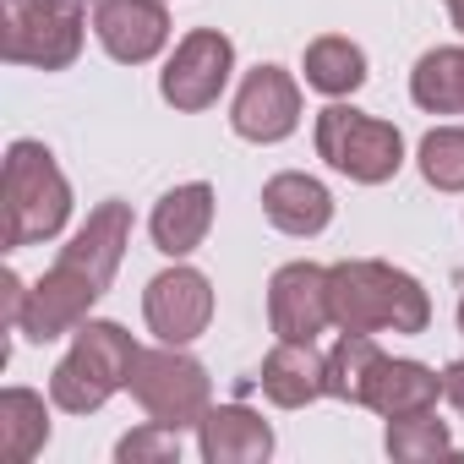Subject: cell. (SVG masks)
<instances>
[{
	"label": "cell",
	"mask_w": 464,
	"mask_h": 464,
	"mask_svg": "<svg viewBox=\"0 0 464 464\" xmlns=\"http://www.w3.org/2000/svg\"><path fill=\"white\" fill-rule=\"evenodd\" d=\"M328 306L339 334H426L431 323V295L420 290V279L377 257L334 263Z\"/></svg>",
	"instance_id": "6da1fadb"
},
{
	"label": "cell",
	"mask_w": 464,
	"mask_h": 464,
	"mask_svg": "<svg viewBox=\"0 0 464 464\" xmlns=\"http://www.w3.org/2000/svg\"><path fill=\"white\" fill-rule=\"evenodd\" d=\"M131 361H137L131 334H126L121 323L88 317V323L72 334L66 361L50 372V404L66 410V415H93V410H104V404L131 382Z\"/></svg>",
	"instance_id": "7a4b0ae2"
},
{
	"label": "cell",
	"mask_w": 464,
	"mask_h": 464,
	"mask_svg": "<svg viewBox=\"0 0 464 464\" xmlns=\"http://www.w3.org/2000/svg\"><path fill=\"white\" fill-rule=\"evenodd\" d=\"M72 218V186L55 164V153L34 137H17L6 148V246H39L55 241Z\"/></svg>",
	"instance_id": "3957f363"
},
{
	"label": "cell",
	"mask_w": 464,
	"mask_h": 464,
	"mask_svg": "<svg viewBox=\"0 0 464 464\" xmlns=\"http://www.w3.org/2000/svg\"><path fill=\"white\" fill-rule=\"evenodd\" d=\"M131 399L148 410V420L186 431L202 426V415L213 410V377L202 361H191L180 344H159V350H137L131 361Z\"/></svg>",
	"instance_id": "277c9868"
},
{
	"label": "cell",
	"mask_w": 464,
	"mask_h": 464,
	"mask_svg": "<svg viewBox=\"0 0 464 464\" xmlns=\"http://www.w3.org/2000/svg\"><path fill=\"white\" fill-rule=\"evenodd\" d=\"M82 28L77 0H0V55L12 66L66 72L82 55Z\"/></svg>",
	"instance_id": "5b68a950"
},
{
	"label": "cell",
	"mask_w": 464,
	"mask_h": 464,
	"mask_svg": "<svg viewBox=\"0 0 464 464\" xmlns=\"http://www.w3.org/2000/svg\"><path fill=\"white\" fill-rule=\"evenodd\" d=\"M317 153H323L339 175H350V180H361V186H382V180H393L399 164H404V137H399L393 121H377V115H366V110L334 99V104L317 115Z\"/></svg>",
	"instance_id": "8992f818"
},
{
	"label": "cell",
	"mask_w": 464,
	"mask_h": 464,
	"mask_svg": "<svg viewBox=\"0 0 464 464\" xmlns=\"http://www.w3.org/2000/svg\"><path fill=\"white\" fill-rule=\"evenodd\" d=\"M229 72H236V44H229L218 28H191V34L175 44V55L164 61L159 93H164V104H175L180 115H197V110L218 104Z\"/></svg>",
	"instance_id": "52a82bcc"
},
{
	"label": "cell",
	"mask_w": 464,
	"mask_h": 464,
	"mask_svg": "<svg viewBox=\"0 0 464 464\" xmlns=\"http://www.w3.org/2000/svg\"><path fill=\"white\" fill-rule=\"evenodd\" d=\"M142 317L159 334V344H191V339H202L208 323H213V285H208V274H197L186 263L153 274L148 290H142Z\"/></svg>",
	"instance_id": "ba28073f"
},
{
	"label": "cell",
	"mask_w": 464,
	"mask_h": 464,
	"mask_svg": "<svg viewBox=\"0 0 464 464\" xmlns=\"http://www.w3.org/2000/svg\"><path fill=\"white\" fill-rule=\"evenodd\" d=\"M104 295V285L99 279H88L82 268H72V263H61L55 257V268L28 290V306H23V339H34V344H50V339H61V334H77L82 323H88V312H93V301Z\"/></svg>",
	"instance_id": "9c48e42d"
},
{
	"label": "cell",
	"mask_w": 464,
	"mask_h": 464,
	"mask_svg": "<svg viewBox=\"0 0 464 464\" xmlns=\"http://www.w3.org/2000/svg\"><path fill=\"white\" fill-rule=\"evenodd\" d=\"M229 126L246 142H285L301 126V88L285 66H257L246 72L236 110H229Z\"/></svg>",
	"instance_id": "30bf717a"
},
{
	"label": "cell",
	"mask_w": 464,
	"mask_h": 464,
	"mask_svg": "<svg viewBox=\"0 0 464 464\" xmlns=\"http://www.w3.org/2000/svg\"><path fill=\"white\" fill-rule=\"evenodd\" d=\"M268 323H274L279 339L317 344V334L334 323V306H328V268H317V263H285V268L268 279Z\"/></svg>",
	"instance_id": "8fae6325"
},
{
	"label": "cell",
	"mask_w": 464,
	"mask_h": 464,
	"mask_svg": "<svg viewBox=\"0 0 464 464\" xmlns=\"http://www.w3.org/2000/svg\"><path fill=\"white\" fill-rule=\"evenodd\" d=\"M93 34H99L110 61L142 66L169 44V12H164V0H99Z\"/></svg>",
	"instance_id": "7c38bea8"
},
{
	"label": "cell",
	"mask_w": 464,
	"mask_h": 464,
	"mask_svg": "<svg viewBox=\"0 0 464 464\" xmlns=\"http://www.w3.org/2000/svg\"><path fill=\"white\" fill-rule=\"evenodd\" d=\"M197 453L208 464H263L274 453V426L246 404H213L197 426Z\"/></svg>",
	"instance_id": "4fadbf2b"
},
{
	"label": "cell",
	"mask_w": 464,
	"mask_h": 464,
	"mask_svg": "<svg viewBox=\"0 0 464 464\" xmlns=\"http://www.w3.org/2000/svg\"><path fill=\"white\" fill-rule=\"evenodd\" d=\"M268 404L279 410H306L328 393V355H317V344H301V339H279L268 355H263V372H257Z\"/></svg>",
	"instance_id": "5bb4252c"
},
{
	"label": "cell",
	"mask_w": 464,
	"mask_h": 464,
	"mask_svg": "<svg viewBox=\"0 0 464 464\" xmlns=\"http://www.w3.org/2000/svg\"><path fill=\"white\" fill-rule=\"evenodd\" d=\"M126 246H131V208L126 202H99L93 213H88V224L72 236V246L61 252V263H72V268H82L88 279H99L104 290H110V279L121 274V257H126Z\"/></svg>",
	"instance_id": "9a60e30c"
},
{
	"label": "cell",
	"mask_w": 464,
	"mask_h": 464,
	"mask_svg": "<svg viewBox=\"0 0 464 464\" xmlns=\"http://www.w3.org/2000/svg\"><path fill=\"white\" fill-rule=\"evenodd\" d=\"M148 229H153V246H159L164 257L197 252V246L208 241V229H213V186H208V180H186V186L164 191V197L153 202Z\"/></svg>",
	"instance_id": "2e32d148"
},
{
	"label": "cell",
	"mask_w": 464,
	"mask_h": 464,
	"mask_svg": "<svg viewBox=\"0 0 464 464\" xmlns=\"http://www.w3.org/2000/svg\"><path fill=\"white\" fill-rule=\"evenodd\" d=\"M263 213L274 229L285 236H323L328 218H334V197L317 175H301V169H285L263 186Z\"/></svg>",
	"instance_id": "e0dca14e"
},
{
	"label": "cell",
	"mask_w": 464,
	"mask_h": 464,
	"mask_svg": "<svg viewBox=\"0 0 464 464\" xmlns=\"http://www.w3.org/2000/svg\"><path fill=\"white\" fill-rule=\"evenodd\" d=\"M442 399V377L420 361H388L377 366L372 388H366V410H377L382 420H399V415H420V410H437Z\"/></svg>",
	"instance_id": "ac0fdd59"
},
{
	"label": "cell",
	"mask_w": 464,
	"mask_h": 464,
	"mask_svg": "<svg viewBox=\"0 0 464 464\" xmlns=\"http://www.w3.org/2000/svg\"><path fill=\"white\" fill-rule=\"evenodd\" d=\"M410 99L426 115H459L464 110V50H453V44L426 50L410 72Z\"/></svg>",
	"instance_id": "d6986e66"
},
{
	"label": "cell",
	"mask_w": 464,
	"mask_h": 464,
	"mask_svg": "<svg viewBox=\"0 0 464 464\" xmlns=\"http://www.w3.org/2000/svg\"><path fill=\"white\" fill-rule=\"evenodd\" d=\"M306 88L328 93V99H350L361 82H366V50L339 39V34H323L306 44Z\"/></svg>",
	"instance_id": "ffe728a7"
},
{
	"label": "cell",
	"mask_w": 464,
	"mask_h": 464,
	"mask_svg": "<svg viewBox=\"0 0 464 464\" xmlns=\"http://www.w3.org/2000/svg\"><path fill=\"white\" fill-rule=\"evenodd\" d=\"M44 442H50L44 393H34V388H6V393H0V448H6V459H12V464H28Z\"/></svg>",
	"instance_id": "44dd1931"
},
{
	"label": "cell",
	"mask_w": 464,
	"mask_h": 464,
	"mask_svg": "<svg viewBox=\"0 0 464 464\" xmlns=\"http://www.w3.org/2000/svg\"><path fill=\"white\" fill-rule=\"evenodd\" d=\"M377 366H382V350L372 334H339V344L328 350V393L344 404H366Z\"/></svg>",
	"instance_id": "7402d4cb"
},
{
	"label": "cell",
	"mask_w": 464,
	"mask_h": 464,
	"mask_svg": "<svg viewBox=\"0 0 464 464\" xmlns=\"http://www.w3.org/2000/svg\"><path fill=\"white\" fill-rule=\"evenodd\" d=\"M382 448H388L399 464H420V459H442V453H453V437H448V426H442L431 410H420V415H399V420H388Z\"/></svg>",
	"instance_id": "603a6c76"
},
{
	"label": "cell",
	"mask_w": 464,
	"mask_h": 464,
	"mask_svg": "<svg viewBox=\"0 0 464 464\" xmlns=\"http://www.w3.org/2000/svg\"><path fill=\"white\" fill-rule=\"evenodd\" d=\"M426 186L437 191H464V126H437L420 137V153H415Z\"/></svg>",
	"instance_id": "cb8c5ba5"
},
{
	"label": "cell",
	"mask_w": 464,
	"mask_h": 464,
	"mask_svg": "<svg viewBox=\"0 0 464 464\" xmlns=\"http://www.w3.org/2000/svg\"><path fill=\"white\" fill-rule=\"evenodd\" d=\"M115 459H121V464H142V459H153V464H180V431L148 420V426H137V431H126V437L115 442Z\"/></svg>",
	"instance_id": "d4e9b609"
},
{
	"label": "cell",
	"mask_w": 464,
	"mask_h": 464,
	"mask_svg": "<svg viewBox=\"0 0 464 464\" xmlns=\"http://www.w3.org/2000/svg\"><path fill=\"white\" fill-rule=\"evenodd\" d=\"M0 301H6V323H23V306H28V285L17 274H0Z\"/></svg>",
	"instance_id": "484cf974"
},
{
	"label": "cell",
	"mask_w": 464,
	"mask_h": 464,
	"mask_svg": "<svg viewBox=\"0 0 464 464\" xmlns=\"http://www.w3.org/2000/svg\"><path fill=\"white\" fill-rule=\"evenodd\" d=\"M442 399L464 415V361H448L442 366Z\"/></svg>",
	"instance_id": "4316f807"
},
{
	"label": "cell",
	"mask_w": 464,
	"mask_h": 464,
	"mask_svg": "<svg viewBox=\"0 0 464 464\" xmlns=\"http://www.w3.org/2000/svg\"><path fill=\"white\" fill-rule=\"evenodd\" d=\"M448 12H453V28L464 34V0H448Z\"/></svg>",
	"instance_id": "83f0119b"
},
{
	"label": "cell",
	"mask_w": 464,
	"mask_h": 464,
	"mask_svg": "<svg viewBox=\"0 0 464 464\" xmlns=\"http://www.w3.org/2000/svg\"><path fill=\"white\" fill-rule=\"evenodd\" d=\"M459 334H464V301H459Z\"/></svg>",
	"instance_id": "f1b7e54d"
}]
</instances>
